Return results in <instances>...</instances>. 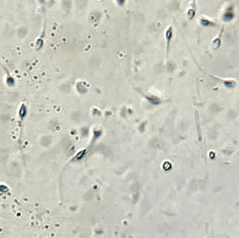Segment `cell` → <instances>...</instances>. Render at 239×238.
<instances>
[{"label":"cell","mask_w":239,"mask_h":238,"mask_svg":"<svg viewBox=\"0 0 239 238\" xmlns=\"http://www.w3.org/2000/svg\"><path fill=\"white\" fill-rule=\"evenodd\" d=\"M172 30H173L172 28H169V30L167 31V33H166V37H167V40H168V46L170 44V41L173 38V31Z\"/></svg>","instance_id":"6da1fadb"},{"label":"cell","mask_w":239,"mask_h":238,"mask_svg":"<svg viewBox=\"0 0 239 238\" xmlns=\"http://www.w3.org/2000/svg\"><path fill=\"white\" fill-rule=\"evenodd\" d=\"M233 13H226L223 16V18H224V21H231L233 18Z\"/></svg>","instance_id":"7a4b0ae2"},{"label":"cell","mask_w":239,"mask_h":238,"mask_svg":"<svg viewBox=\"0 0 239 238\" xmlns=\"http://www.w3.org/2000/svg\"><path fill=\"white\" fill-rule=\"evenodd\" d=\"M148 100H150V102L152 103V104H157V103H159V99L156 97H148Z\"/></svg>","instance_id":"3957f363"},{"label":"cell","mask_w":239,"mask_h":238,"mask_svg":"<svg viewBox=\"0 0 239 238\" xmlns=\"http://www.w3.org/2000/svg\"><path fill=\"white\" fill-rule=\"evenodd\" d=\"M201 21V24H202V25H204V26H209V25H214V24H211V21H207V20H204V18H202V20H201V21Z\"/></svg>","instance_id":"277c9868"}]
</instances>
